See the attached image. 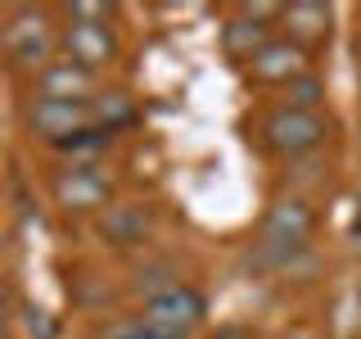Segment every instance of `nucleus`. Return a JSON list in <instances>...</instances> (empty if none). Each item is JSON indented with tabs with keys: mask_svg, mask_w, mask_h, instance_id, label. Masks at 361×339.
Wrapping results in <instances>:
<instances>
[{
	"mask_svg": "<svg viewBox=\"0 0 361 339\" xmlns=\"http://www.w3.org/2000/svg\"><path fill=\"white\" fill-rule=\"evenodd\" d=\"M0 54L9 68L37 77L50 59H59V28L45 9H14L0 23Z\"/></svg>",
	"mask_w": 361,
	"mask_h": 339,
	"instance_id": "obj_1",
	"label": "nucleus"
},
{
	"mask_svg": "<svg viewBox=\"0 0 361 339\" xmlns=\"http://www.w3.org/2000/svg\"><path fill=\"white\" fill-rule=\"evenodd\" d=\"M325 136H330V122H325V113H302V109H267L262 118H257V150L276 154V158H307L325 145Z\"/></svg>",
	"mask_w": 361,
	"mask_h": 339,
	"instance_id": "obj_2",
	"label": "nucleus"
},
{
	"mask_svg": "<svg viewBox=\"0 0 361 339\" xmlns=\"http://www.w3.org/2000/svg\"><path fill=\"white\" fill-rule=\"evenodd\" d=\"M23 127L32 136H41L50 150H59L63 141H73V136L86 131V127H99V122H95L90 100H37L32 95L27 105H23Z\"/></svg>",
	"mask_w": 361,
	"mask_h": 339,
	"instance_id": "obj_3",
	"label": "nucleus"
},
{
	"mask_svg": "<svg viewBox=\"0 0 361 339\" xmlns=\"http://www.w3.org/2000/svg\"><path fill=\"white\" fill-rule=\"evenodd\" d=\"M203 316H208V303L190 285H172V290L154 294V299H145V308H140V321L163 339H190L203 326Z\"/></svg>",
	"mask_w": 361,
	"mask_h": 339,
	"instance_id": "obj_4",
	"label": "nucleus"
},
{
	"mask_svg": "<svg viewBox=\"0 0 361 339\" xmlns=\"http://www.w3.org/2000/svg\"><path fill=\"white\" fill-rule=\"evenodd\" d=\"M113 199V177L104 163H73L54 177V203L63 213H104Z\"/></svg>",
	"mask_w": 361,
	"mask_h": 339,
	"instance_id": "obj_5",
	"label": "nucleus"
},
{
	"mask_svg": "<svg viewBox=\"0 0 361 339\" xmlns=\"http://www.w3.org/2000/svg\"><path fill=\"white\" fill-rule=\"evenodd\" d=\"M276 23H280V5H240L235 18H226L221 28V50L235 64H248L267 41H276Z\"/></svg>",
	"mask_w": 361,
	"mask_h": 339,
	"instance_id": "obj_6",
	"label": "nucleus"
},
{
	"mask_svg": "<svg viewBox=\"0 0 361 339\" xmlns=\"http://www.w3.org/2000/svg\"><path fill=\"white\" fill-rule=\"evenodd\" d=\"M59 54L73 64L90 68V73H99L104 64L118 59V41H113L109 23H95V18H73L68 14V23L59 28Z\"/></svg>",
	"mask_w": 361,
	"mask_h": 339,
	"instance_id": "obj_7",
	"label": "nucleus"
},
{
	"mask_svg": "<svg viewBox=\"0 0 361 339\" xmlns=\"http://www.w3.org/2000/svg\"><path fill=\"white\" fill-rule=\"evenodd\" d=\"M316 226V208L302 195H280L271 199V208L262 213V240L267 244H285V249H307V235Z\"/></svg>",
	"mask_w": 361,
	"mask_h": 339,
	"instance_id": "obj_8",
	"label": "nucleus"
},
{
	"mask_svg": "<svg viewBox=\"0 0 361 339\" xmlns=\"http://www.w3.org/2000/svg\"><path fill=\"white\" fill-rule=\"evenodd\" d=\"M307 59H312L307 50H298V45L285 41V37H276V41H267L262 50L244 64V73H248V82H257V86H280V90H285L293 77L312 73Z\"/></svg>",
	"mask_w": 361,
	"mask_h": 339,
	"instance_id": "obj_9",
	"label": "nucleus"
},
{
	"mask_svg": "<svg viewBox=\"0 0 361 339\" xmlns=\"http://www.w3.org/2000/svg\"><path fill=\"white\" fill-rule=\"evenodd\" d=\"M95 90H99V73L63 59V54L50 59L37 77H32V95L37 100H95Z\"/></svg>",
	"mask_w": 361,
	"mask_h": 339,
	"instance_id": "obj_10",
	"label": "nucleus"
},
{
	"mask_svg": "<svg viewBox=\"0 0 361 339\" xmlns=\"http://www.w3.org/2000/svg\"><path fill=\"white\" fill-rule=\"evenodd\" d=\"M280 32L285 41H293L298 50H316V45L330 41V28H334V9L330 5H280Z\"/></svg>",
	"mask_w": 361,
	"mask_h": 339,
	"instance_id": "obj_11",
	"label": "nucleus"
},
{
	"mask_svg": "<svg viewBox=\"0 0 361 339\" xmlns=\"http://www.w3.org/2000/svg\"><path fill=\"white\" fill-rule=\"evenodd\" d=\"M154 231V218L145 203H113V208L99 213V235L113 249H140Z\"/></svg>",
	"mask_w": 361,
	"mask_h": 339,
	"instance_id": "obj_12",
	"label": "nucleus"
},
{
	"mask_svg": "<svg viewBox=\"0 0 361 339\" xmlns=\"http://www.w3.org/2000/svg\"><path fill=\"white\" fill-rule=\"evenodd\" d=\"M280 105L285 109H302V113H321L325 105V77L321 73H302L280 90Z\"/></svg>",
	"mask_w": 361,
	"mask_h": 339,
	"instance_id": "obj_13",
	"label": "nucleus"
},
{
	"mask_svg": "<svg viewBox=\"0 0 361 339\" xmlns=\"http://www.w3.org/2000/svg\"><path fill=\"white\" fill-rule=\"evenodd\" d=\"M90 109H95V122L104 131H118V127H127V122H135V105L122 95V90H113V95H95Z\"/></svg>",
	"mask_w": 361,
	"mask_h": 339,
	"instance_id": "obj_14",
	"label": "nucleus"
},
{
	"mask_svg": "<svg viewBox=\"0 0 361 339\" xmlns=\"http://www.w3.org/2000/svg\"><path fill=\"white\" fill-rule=\"evenodd\" d=\"M109 339H163V335H158V331H149L145 321H127V326H118V331H113Z\"/></svg>",
	"mask_w": 361,
	"mask_h": 339,
	"instance_id": "obj_15",
	"label": "nucleus"
},
{
	"mask_svg": "<svg viewBox=\"0 0 361 339\" xmlns=\"http://www.w3.org/2000/svg\"><path fill=\"white\" fill-rule=\"evenodd\" d=\"M5 312H9V285L0 280V326H5Z\"/></svg>",
	"mask_w": 361,
	"mask_h": 339,
	"instance_id": "obj_16",
	"label": "nucleus"
},
{
	"mask_svg": "<svg viewBox=\"0 0 361 339\" xmlns=\"http://www.w3.org/2000/svg\"><path fill=\"white\" fill-rule=\"evenodd\" d=\"M285 339H321V335H316V331H289Z\"/></svg>",
	"mask_w": 361,
	"mask_h": 339,
	"instance_id": "obj_17",
	"label": "nucleus"
},
{
	"mask_svg": "<svg viewBox=\"0 0 361 339\" xmlns=\"http://www.w3.org/2000/svg\"><path fill=\"white\" fill-rule=\"evenodd\" d=\"M0 258H5V231H0Z\"/></svg>",
	"mask_w": 361,
	"mask_h": 339,
	"instance_id": "obj_18",
	"label": "nucleus"
},
{
	"mask_svg": "<svg viewBox=\"0 0 361 339\" xmlns=\"http://www.w3.org/2000/svg\"><path fill=\"white\" fill-rule=\"evenodd\" d=\"M357 312H361V285H357Z\"/></svg>",
	"mask_w": 361,
	"mask_h": 339,
	"instance_id": "obj_19",
	"label": "nucleus"
},
{
	"mask_svg": "<svg viewBox=\"0 0 361 339\" xmlns=\"http://www.w3.org/2000/svg\"><path fill=\"white\" fill-rule=\"evenodd\" d=\"M0 339H9V331H5V326H0Z\"/></svg>",
	"mask_w": 361,
	"mask_h": 339,
	"instance_id": "obj_20",
	"label": "nucleus"
},
{
	"mask_svg": "<svg viewBox=\"0 0 361 339\" xmlns=\"http://www.w3.org/2000/svg\"><path fill=\"white\" fill-rule=\"evenodd\" d=\"M357 59H361V37H357Z\"/></svg>",
	"mask_w": 361,
	"mask_h": 339,
	"instance_id": "obj_21",
	"label": "nucleus"
}]
</instances>
